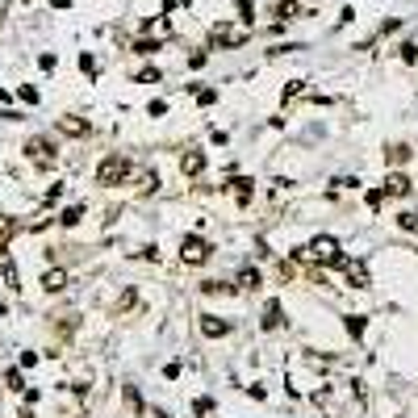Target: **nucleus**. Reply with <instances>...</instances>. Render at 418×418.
<instances>
[{
  "label": "nucleus",
  "instance_id": "f257e3e1",
  "mask_svg": "<svg viewBox=\"0 0 418 418\" xmlns=\"http://www.w3.org/2000/svg\"><path fill=\"white\" fill-rule=\"evenodd\" d=\"M301 255H306V260H314V264H326V268H330V264H343V251H339V243H335L330 234H318Z\"/></svg>",
  "mask_w": 418,
  "mask_h": 418
},
{
  "label": "nucleus",
  "instance_id": "f03ea898",
  "mask_svg": "<svg viewBox=\"0 0 418 418\" xmlns=\"http://www.w3.org/2000/svg\"><path fill=\"white\" fill-rule=\"evenodd\" d=\"M126 176H130V163H126L122 155H109V159L96 168V185H109V188H113V185H122Z\"/></svg>",
  "mask_w": 418,
  "mask_h": 418
},
{
  "label": "nucleus",
  "instance_id": "7ed1b4c3",
  "mask_svg": "<svg viewBox=\"0 0 418 418\" xmlns=\"http://www.w3.org/2000/svg\"><path fill=\"white\" fill-rule=\"evenodd\" d=\"M247 38H251L247 25H226V21H222V25L209 30V42H214V47H243Z\"/></svg>",
  "mask_w": 418,
  "mask_h": 418
},
{
  "label": "nucleus",
  "instance_id": "20e7f679",
  "mask_svg": "<svg viewBox=\"0 0 418 418\" xmlns=\"http://www.w3.org/2000/svg\"><path fill=\"white\" fill-rule=\"evenodd\" d=\"M180 260H185V264H205V260H209V243L197 238V234L185 238V243H180Z\"/></svg>",
  "mask_w": 418,
  "mask_h": 418
},
{
  "label": "nucleus",
  "instance_id": "39448f33",
  "mask_svg": "<svg viewBox=\"0 0 418 418\" xmlns=\"http://www.w3.org/2000/svg\"><path fill=\"white\" fill-rule=\"evenodd\" d=\"M25 155H30V163H38V168H50L54 163V146L47 139H30L25 142Z\"/></svg>",
  "mask_w": 418,
  "mask_h": 418
},
{
  "label": "nucleus",
  "instance_id": "423d86ee",
  "mask_svg": "<svg viewBox=\"0 0 418 418\" xmlns=\"http://www.w3.org/2000/svg\"><path fill=\"white\" fill-rule=\"evenodd\" d=\"M201 335L205 339H222V335H231V323L226 318H214V314H201Z\"/></svg>",
  "mask_w": 418,
  "mask_h": 418
},
{
  "label": "nucleus",
  "instance_id": "0eeeda50",
  "mask_svg": "<svg viewBox=\"0 0 418 418\" xmlns=\"http://www.w3.org/2000/svg\"><path fill=\"white\" fill-rule=\"evenodd\" d=\"M180 172H185V176H201V172H205V155H201V151H188L185 159H180Z\"/></svg>",
  "mask_w": 418,
  "mask_h": 418
},
{
  "label": "nucleus",
  "instance_id": "6e6552de",
  "mask_svg": "<svg viewBox=\"0 0 418 418\" xmlns=\"http://www.w3.org/2000/svg\"><path fill=\"white\" fill-rule=\"evenodd\" d=\"M59 130L71 134V139H84V134H88V122H84V117H59Z\"/></svg>",
  "mask_w": 418,
  "mask_h": 418
},
{
  "label": "nucleus",
  "instance_id": "1a4fd4ad",
  "mask_svg": "<svg viewBox=\"0 0 418 418\" xmlns=\"http://www.w3.org/2000/svg\"><path fill=\"white\" fill-rule=\"evenodd\" d=\"M385 197H410V180H406L402 172H393V176L385 180Z\"/></svg>",
  "mask_w": 418,
  "mask_h": 418
},
{
  "label": "nucleus",
  "instance_id": "9d476101",
  "mask_svg": "<svg viewBox=\"0 0 418 418\" xmlns=\"http://www.w3.org/2000/svg\"><path fill=\"white\" fill-rule=\"evenodd\" d=\"M231 192H234V201H238V205H251L255 180H243V176H238V180H231Z\"/></svg>",
  "mask_w": 418,
  "mask_h": 418
},
{
  "label": "nucleus",
  "instance_id": "9b49d317",
  "mask_svg": "<svg viewBox=\"0 0 418 418\" xmlns=\"http://www.w3.org/2000/svg\"><path fill=\"white\" fill-rule=\"evenodd\" d=\"M42 289H47V293H63V289H67V272H63V268H50L47 277H42Z\"/></svg>",
  "mask_w": 418,
  "mask_h": 418
},
{
  "label": "nucleus",
  "instance_id": "f8f14e48",
  "mask_svg": "<svg viewBox=\"0 0 418 418\" xmlns=\"http://www.w3.org/2000/svg\"><path fill=\"white\" fill-rule=\"evenodd\" d=\"M343 268H347V280H352L356 289H368V284H372V280H368V268H364V264H347V260H343Z\"/></svg>",
  "mask_w": 418,
  "mask_h": 418
},
{
  "label": "nucleus",
  "instance_id": "ddd939ff",
  "mask_svg": "<svg viewBox=\"0 0 418 418\" xmlns=\"http://www.w3.org/2000/svg\"><path fill=\"white\" fill-rule=\"evenodd\" d=\"M272 13H277V21H297V13H301V8H297V0H277V8H272Z\"/></svg>",
  "mask_w": 418,
  "mask_h": 418
},
{
  "label": "nucleus",
  "instance_id": "4468645a",
  "mask_svg": "<svg viewBox=\"0 0 418 418\" xmlns=\"http://www.w3.org/2000/svg\"><path fill=\"white\" fill-rule=\"evenodd\" d=\"M284 323V314H280V301H268V310H264V330H277Z\"/></svg>",
  "mask_w": 418,
  "mask_h": 418
},
{
  "label": "nucleus",
  "instance_id": "2eb2a0df",
  "mask_svg": "<svg viewBox=\"0 0 418 418\" xmlns=\"http://www.w3.org/2000/svg\"><path fill=\"white\" fill-rule=\"evenodd\" d=\"M238 289H260V272L255 268H243L238 272Z\"/></svg>",
  "mask_w": 418,
  "mask_h": 418
},
{
  "label": "nucleus",
  "instance_id": "dca6fc26",
  "mask_svg": "<svg viewBox=\"0 0 418 418\" xmlns=\"http://www.w3.org/2000/svg\"><path fill=\"white\" fill-rule=\"evenodd\" d=\"M385 159H389V163H406V159H410V146H389Z\"/></svg>",
  "mask_w": 418,
  "mask_h": 418
},
{
  "label": "nucleus",
  "instance_id": "f3484780",
  "mask_svg": "<svg viewBox=\"0 0 418 418\" xmlns=\"http://www.w3.org/2000/svg\"><path fill=\"white\" fill-rule=\"evenodd\" d=\"M80 218H84V205H71V209H63V218H59V222H63V226H76Z\"/></svg>",
  "mask_w": 418,
  "mask_h": 418
},
{
  "label": "nucleus",
  "instance_id": "a211bd4d",
  "mask_svg": "<svg viewBox=\"0 0 418 418\" xmlns=\"http://www.w3.org/2000/svg\"><path fill=\"white\" fill-rule=\"evenodd\" d=\"M4 385H8L13 393H21V389H25V381H21V372H17V368H13L8 376H4Z\"/></svg>",
  "mask_w": 418,
  "mask_h": 418
},
{
  "label": "nucleus",
  "instance_id": "6ab92c4d",
  "mask_svg": "<svg viewBox=\"0 0 418 418\" xmlns=\"http://www.w3.org/2000/svg\"><path fill=\"white\" fill-rule=\"evenodd\" d=\"M134 50H139V54H155V50H159V38H155V42H151V38H139Z\"/></svg>",
  "mask_w": 418,
  "mask_h": 418
},
{
  "label": "nucleus",
  "instance_id": "aec40b11",
  "mask_svg": "<svg viewBox=\"0 0 418 418\" xmlns=\"http://www.w3.org/2000/svg\"><path fill=\"white\" fill-rule=\"evenodd\" d=\"M397 226H402V231H418V218L414 214H397Z\"/></svg>",
  "mask_w": 418,
  "mask_h": 418
},
{
  "label": "nucleus",
  "instance_id": "412c9836",
  "mask_svg": "<svg viewBox=\"0 0 418 418\" xmlns=\"http://www.w3.org/2000/svg\"><path fill=\"white\" fill-rule=\"evenodd\" d=\"M402 59H406V63H418V47L414 42H402Z\"/></svg>",
  "mask_w": 418,
  "mask_h": 418
},
{
  "label": "nucleus",
  "instance_id": "4be33fe9",
  "mask_svg": "<svg viewBox=\"0 0 418 418\" xmlns=\"http://www.w3.org/2000/svg\"><path fill=\"white\" fill-rule=\"evenodd\" d=\"M142 84H159V67H146V71H139Z\"/></svg>",
  "mask_w": 418,
  "mask_h": 418
},
{
  "label": "nucleus",
  "instance_id": "5701e85b",
  "mask_svg": "<svg viewBox=\"0 0 418 418\" xmlns=\"http://www.w3.org/2000/svg\"><path fill=\"white\" fill-rule=\"evenodd\" d=\"M80 67H84L88 76H96V59H93V54H80Z\"/></svg>",
  "mask_w": 418,
  "mask_h": 418
},
{
  "label": "nucleus",
  "instance_id": "b1692460",
  "mask_svg": "<svg viewBox=\"0 0 418 418\" xmlns=\"http://www.w3.org/2000/svg\"><path fill=\"white\" fill-rule=\"evenodd\" d=\"M397 30H402V21H397V17H389V21L381 25V34H397Z\"/></svg>",
  "mask_w": 418,
  "mask_h": 418
},
{
  "label": "nucleus",
  "instance_id": "393cba45",
  "mask_svg": "<svg viewBox=\"0 0 418 418\" xmlns=\"http://www.w3.org/2000/svg\"><path fill=\"white\" fill-rule=\"evenodd\" d=\"M347 330L352 335H364V318H347Z\"/></svg>",
  "mask_w": 418,
  "mask_h": 418
},
{
  "label": "nucleus",
  "instance_id": "a878e982",
  "mask_svg": "<svg viewBox=\"0 0 418 418\" xmlns=\"http://www.w3.org/2000/svg\"><path fill=\"white\" fill-rule=\"evenodd\" d=\"M50 4H54V8H67V4H71V0H50Z\"/></svg>",
  "mask_w": 418,
  "mask_h": 418
},
{
  "label": "nucleus",
  "instance_id": "bb28decb",
  "mask_svg": "<svg viewBox=\"0 0 418 418\" xmlns=\"http://www.w3.org/2000/svg\"><path fill=\"white\" fill-rule=\"evenodd\" d=\"M17 418H34V414H30V410H21V414H17Z\"/></svg>",
  "mask_w": 418,
  "mask_h": 418
},
{
  "label": "nucleus",
  "instance_id": "cd10ccee",
  "mask_svg": "<svg viewBox=\"0 0 418 418\" xmlns=\"http://www.w3.org/2000/svg\"><path fill=\"white\" fill-rule=\"evenodd\" d=\"M155 418H168V414H155Z\"/></svg>",
  "mask_w": 418,
  "mask_h": 418
}]
</instances>
